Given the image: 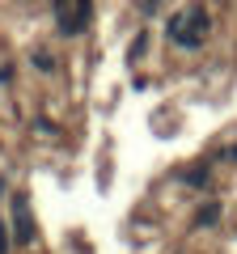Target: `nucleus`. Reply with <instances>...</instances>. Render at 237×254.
<instances>
[{"instance_id":"7ed1b4c3","label":"nucleus","mask_w":237,"mask_h":254,"mask_svg":"<svg viewBox=\"0 0 237 254\" xmlns=\"http://www.w3.org/2000/svg\"><path fill=\"white\" fill-rule=\"evenodd\" d=\"M30 237H34V229H30V220H26V195H17V242L26 246Z\"/></svg>"},{"instance_id":"20e7f679","label":"nucleus","mask_w":237,"mask_h":254,"mask_svg":"<svg viewBox=\"0 0 237 254\" xmlns=\"http://www.w3.org/2000/svg\"><path fill=\"white\" fill-rule=\"evenodd\" d=\"M216 220H220V203H203V208L199 212H195V225H216Z\"/></svg>"},{"instance_id":"39448f33","label":"nucleus","mask_w":237,"mask_h":254,"mask_svg":"<svg viewBox=\"0 0 237 254\" xmlns=\"http://www.w3.org/2000/svg\"><path fill=\"white\" fill-rule=\"evenodd\" d=\"M0 254H9V233H4V225H0Z\"/></svg>"},{"instance_id":"f257e3e1","label":"nucleus","mask_w":237,"mask_h":254,"mask_svg":"<svg viewBox=\"0 0 237 254\" xmlns=\"http://www.w3.org/2000/svg\"><path fill=\"white\" fill-rule=\"evenodd\" d=\"M165 34L182 47V51H195V47L203 43V34H208V13H203V9H182V13H174L170 26H165Z\"/></svg>"},{"instance_id":"f03ea898","label":"nucleus","mask_w":237,"mask_h":254,"mask_svg":"<svg viewBox=\"0 0 237 254\" xmlns=\"http://www.w3.org/2000/svg\"><path fill=\"white\" fill-rule=\"evenodd\" d=\"M89 17H93V0H76L72 17H59V30L64 34H81V30H89Z\"/></svg>"},{"instance_id":"423d86ee","label":"nucleus","mask_w":237,"mask_h":254,"mask_svg":"<svg viewBox=\"0 0 237 254\" xmlns=\"http://www.w3.org/2000/svg\"><path fill=\"white\" fill-rule=\"evenodd\" d=\"M0 195H4V178H0Z\"/></svg>"}]
</instances>
